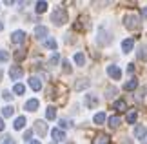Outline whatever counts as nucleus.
Here are the masks:
<instances>
[{
	"mask_svg": "<svg viewBox=\"0 0 147 144\" xmlns=\"http://www.w3.org/2000/svg\"><path fill=\"white\" fill-rule=\"evenodd\" d=\"M123 26L127 27L129 31H136L140 29V26H142V20H140V16L138 15H125L123 16Z\"/></svg>",
	"mask_w": 147,
	"mask_h": 144,
	"instance_id": "f257e3e1",
	"label": "nucleus"
},
{
	"mask_svg": "<svg viewBox=\"0 0 147 144\" xmlns=\"http://www.w3.org/2000/svg\"><path fill=\"white\" fill-rule=\"evenodd\" d=\"M51 20H53L56 26H64L67 22V11L64 8H56L53 11V15H51Z\"/></svg>",
	"mask_w": 147,
	"mask_h": 144,
	"instance_id": "f03ea898",
	"label": "nucleus"
},
{
	"mask_svg": "<svg viewBox=\"0 0 147 144\" xmlns=\"http://www.w3.org/2000/svg\"><path fill=\"white\" fill-rule=\"evenodd\" d=\"M75 27L76 31H86V29H89V18L86 15H82V16H78V20L75 22Z\"/></svg>",
	"mask_w": 147,
	"mask_h": 144,
	"instance_id": "7ed1b4c3",
	"label": "nucleus"
},
{
	"mask_svg": "<svg viewBox=\"0 0 147 144\" xmlns=\"http://www.w3.org/2000/svg\"><path fill=\"white\" fill-rule=\"evenodd\" d=\"M109 42H111L109 33H107L104 27H100V29H98V44L100 46H105V44H109Z\"/></svg>",
	"mask_w": 147,
	"mask_h": 144,
	"instance_id": "20e7f679",
	"label": "nucleus"
},
{
	"mask_svg": "<svg viewBox=\"0 0 147 144\" xmlns=\"http://www.w3.org/2000/svg\"><path fill=\"white\" fill-rule=\"evenodd\" d=\"M22 75H24V70H22L20 66H13L9 70V77H11V80H18V78H22Z\"/></svg>",
	"mask_w": 147,
	"mask_h": 144,
	"instance_id": "39448f33",
	"label": "nucleus"
},
{
	"mask_svg": "<svg viewBox=\"0 0 147 144\" xmlns=\"http://www.w3.org/2000/svg\"><path fill=\"white\" fill-rule=\"evenodd\" d=\"M93 144H111V137L107 133H98L93 139Z\"/></svg>",
	"mask_w": 147,
	"mask_h": 144,
	"instance_id": "423d86ee",
	"label": "nucleus"
},
{
	"mask_svg": "<svg viewBox=\"0 0 147 144\" xmlns=\"http://www.w3.org/2000/svg\"><path fill=\"white\" fill-rule=\"evenodd\" d=\"M86 106L89 108V109H93V108H96L98 106V97L96 95H86Z\"/></svg>",
	"mask_w": 147,
	"mask_h": 144,
	"instance_id": "0eeeda50",
	"label": "nucleus"
},
{
	"mask_svg": "<svg viewBox=\"0 0 147 144\" xmlns=\"http://www.w3.org/2000/svg\"><path fill=\"white\" fill-rule=\"evenodd\" d=\"M35 130H36V133L40 135V137H44V135L47 133V126H46L44 120H36V122H35Z\"/></svg>",
	"mask_w": 147,
	"mask_h": 144,
	"instance_id": "6e6552de",
	"label": "nucleus"
},
{
	"mask_svg": "<svg viewBox=\"0 0 147 144\" xmlns=\"http://www.w3.org/2000/svg\"><path fill=\"white\" fill-rule=\"evenodd\" d=\"M107 73H109V77H113L115 80H118L122 77V71H120L118 66H107Z\"/></svg>",
	"mask_w": 147,
	"mask_h": 144,
	"instance_id": "1a4fd4ad",
	"label": "nucleus"
},
{
	"mask_svg": "<svg viewBox=\"0 0 147 144\" xmlns=\"http://www.w3.org/2000/svg\"><path fill=\"white\" fill-rule=\"evenodd\" d=\"M11 40H13L15 44H22L26 40V33L24 31H15L13 35H11Z\"/></svg>",
	"mask_w": 147,
	"mask_h": 144,
	"instance_id": "9d476101",
	"label": "nucleus"
},
{
	"mask_svg": "<svg viewBox=\"0 0 147 144\" xmlns=\"http://www.w3.org/2000/svg\"><path fill=\"white\" fill-rule=\"evenodd\" d=\"M29 86H31L33 91H40L42 89V82H40V78H38V77H31L29 78Z\"/></svg>",
	"mask_w": 147,
	"mask_h": 144,
	"instance_id": "9b49d317",
	"label": "nucleus"
},
{
	"mask_svg": "<svg viewBox=\"0 0 147 144\" xmlns=\"http://www.w3.org/2000/svg\"><path fill=\"white\" fill-rule=\"evenodd\" d=\"M35 37L40 40V38H44V37H47V27L46 26H36L35 27Z\"/></svg>",
	"mask_w": 147,
	"mask_h": 144,
	"instance_id": "f8f14e48",
	"label": "nucleus"
},
{
	"mask_svg": "<svg viewBox=\"0 0 147 144\" xmlns=\"http://www.w3.org/2000/svg\"><path fill=\"white\" fill-rule=\"evenodd\" d=\"M136 88H138V80L136 78H131V80H127V82L123 84V89L125 91H134Z\"/></svg>",
	"mask_w": 147,
	"mask_h": 144,
	"instance_id": "ddd939ff",
	"label": "nucleus"
},
{
	"mask_svg": "<svg viewBox=\"0 0 147 144\" xmlns=\"http://www.w3.org/2000/svg\"><path fill=\"white\" fill-rule=\"evenodd\" d=\"M51 135H53L55 141H64V139H65V133H64L60 128H55L53 131H51Z\"/></svg>",
	"mask_w": 147,
	"mask_h": 144,
	"instance_id": "4468645a",
	"label": "nucleus"
},
{
	"mask_svg": "<svg viewBox=\"0 0 147 144\" xmlns=\"http://www.w3.org/2000/svg\"><path fill=\"white\" fill-rule=\"evenodd\" d=\"M133 46H134V40H133V38H125V40L122 42V49L125 51V53H129V51L133 49Z\"/></svg>",
	"mask_w": 147,
	"mask_h": 144,
	"instance_id": "2eb2a0df",
	"label": "nucleus"
},
{
	"mask_svg": "<svg viewBox=\"0 0 147 144\" xmlns=\"http://www.w3.org/2000/svg\"><path fill=\"white\" fill-rule=\"evenodd\" d=\"M113 109H116V111H125V109H127V102L125 100H116L115 102V104H113Z\"/></svg>",
	"mask_w": 147,
	"mask_h": 144,
	"instance_id": "dca6fc26",
	"label": "nucleus"
},
{
	"mask_svg": "<svg viewBox=\"0 0 147 144\" xmlns=\"http://www.w3.org/2000/svg\"><path fill=\"white\" fill-rule=\"evenodd\" d=\"M145 135H147V128H145V126H136V128H134V137L144 139Z\"/></svg>",
	"mask_w": 147,
	"mask_h": 144,
	"instance_id": "f3484780",
	"label": "nucleus"
},
{
	"mask_svg": "<svg viewBox=\"0 0 147 144\" xmlns=\"http://www.w3.org/2000/svg\"><path fill=\"white\" fill-rule=\"evenodd\" d=\"M24 108L27 109V111H36V108H38V100H36V99H31V100H27Z\"/></svg>",
	"mask_w": 147,
	"mask_h": 144,
	"instance_id": "a211bd4d",
	"label": "nucleus"
},
{
	"mask_svg": "<svg viewBox=\"0 0 147 144\" xmlns=\"http://www.w3.org/2000/svg\"><path fill=\"white\" fill-rule=\"evenodd\" d=\"M87 86H89V80H87V78H78V82L75 84V89L80 91V89H86Z\"/></svg>",
	"mask_w": 147,
	"mask_h": 144,
	"instance_id": "6ab92c4d",
	"label": "nucleus"
},
{
	"mask_svg": "<svg viewBox=\"0 0 147 144\" xmlns=\"http://www.w3.org/2000/svg\"><path fill=\"white\" fill-rule=\"evenodd\" d=\"M55 117H56V108H55V106H49V108L46 109V119H47V120H53Z\"/></svg>",
	"mask_w": 147,
	"mask_h": 144,
	"instance_id": "aec40b11",
	"label": "nucleus"
},
{
	"mask_svg": "<svg viewBox=\"0 0 147 144\" xmlns=\"http://www.w3.org/2000/svg\"><path fill=\"white\" fill-rule=\"evenodd\" d=\"M24 126H26V117H18V119L15 120L13 128H15L16 131H18V130H22V128H24Z\"/></svg>",
	"mask_w": 147,
	"mask_h": 144,
	"instance_id": "412c9836",
	"label": "nucleus"
},
{
	"mask_svg": "<svg viewBox=\"0 0 147 144\" xmlns=\"http://www.w3.org/2000/svg\"><path fill=\"white\" fill-rule=\"evenodd\" d=\"M109 126L113 130H116L118 126H120V117H118V115H113V117L109 119Z\"/></svg>",
	"mask_w": 147,
	"mask_h": 144,
	"instance_id": "4be33fe9",
	"label": "nucleus"
},
{
	"mask_svg": "<svg viewBox=\"0 0 147 144\" xmlns=\"http://www.w3.org/2000/svg\"><path fill=\"white\" fill-rule=\"evenodd\" d=\"M75 62H76V66L86 64V57H84V53H75Z\"/></svg>",
	"mask_w": 147,
	"mask_h": 144,
	"instance_id": "5701e85b",
	"label": "nucleus"
},
{
	"mask_svg": "<svg viewBox=\"0 0 147 144\" xmlns=\"http://www.w3.org/2000/svg\"><path fill=\"white\" fill-rule=\"evenodd\" d=\"M136 119H138V113L134 111V109L127 113V122H129V124H134V122H136Z\"/></svg>",
	"mask_w": 147,
	"mask_h": 144,
	"instance_id": "b1692460",
	"label": "nucleus"
},
{
	"mask_svg": "<svg viewBox=\"0 0 147 144\" xmlns=\"http://www.w3.org/2000/svg\"><path fill=\"white\" fill-rule=\"evenodd\" d=\"M26 49H18V51H15V60L16 62H20V60H24L26 59Z\"/></svg>",
	"mask_w": 147,
	"mask_h": 144,
	"instance_id": "393cba45",
	"label": "nucleus"
},
{
	"mask_svg": "<svg viewBox=\"0 0 147 144\" xmlns=\"http://www.w3.org/2000/svg\"><path fill=\"white\" fill-rule=\"evenodd\" d=\"M58 60H60V55H58V53H53V57H51L49 62H47V66H49V68H53V66L58 64Z\"/></svg>",
	"mask_w": 147,
	"mask_h": 144,
	"instance_id": "a878e982",
	"label": "nucleus"
},
{
	"mask_svg": "<svg viewBox=\"0 0 147 144\" xmlns=\"http://www.w3.org/2000/svg\"><path fill=\"white\" fill-rule=\"evenodd\" d=\"M93 120H94V124H104V122H105V113H102V111L96 113Z\"/></svg>",
	"mask_w": 147,
	"mask_h": 144,
	"instance_id": "bb28decb",
	"label": "nucleus"
},
{
	"mask_svg": "<svg viewBox=\"0 0 147 144\" xmlns=\"http://www.w3.org/2000/svg\"><path fill=\"white\" fill-rule=\"evenodd\" d=\"M44 46L49 48V49H56V40L55 38H46L44 40Z\"/></svg>",
	"mask_w": 147,
	"mask_h": 144,
	"instance_id": "cd10ccee",
	"label": "nucleus"
},
{
	"mask_svg": "<svg viewBox=\"0 0 147 144\" xmlns=\"http://www.w3.org/2000/svg\"><path fill=\"white\" fill-rule=\"evenodd\" d=\"M36 13H44V11H46L47 9V2H44V0H42V2H36Z\"/></svg>",
	"mask_w": 147,
	"mask_h": 144,
	"instance_id": "c85d7f7f",
	"label": "nucleus"
},
{
	"mask_svg": "<svg viewBox=\"0 0 147 144\" xmlns=\"http://www.w3.org/2000/svg\"><path fill=\"white\" fill-rule=\"evenodd\" d=\"M13 113H15V108H13V106H5V108L2 109V115H4V117H11Z\"/></svg>",
	"mask_w": 147,
	"mask_h": 144,
	"instance_id": "c756f323",
	"label": "nucleus"
},
{
	"mask_svg": "<svg viewBox=\"0 0 147 144\" xmlns=\"http://www.w3.org/2000/svg\"><path fill=\"white\" fill-rule=\"evenodd\" d=\"M138 59L147 60V46H142V48L138 49Z\"/></svg>",
	"mask_w": 147,
	"mask_h": 144,
	"instance_id": "7c9ffc66",
	"label": "nucleus"
},
{
	"mask_svg": "<svg viewBox=\"0 0 147 144\" xmlns=\"http://www.w3.org/2000/svg\"><path fill=\"white\" fill-rule=\"evenodd\" d=\"M13 91L16 95H24V91H26V88H24V84H15V88H13Z\"/></svg>",
	"mask_w": 147,
	"mask_h": 144,
	"instance_id": "2f4dec72",
	"label": "nucleus"
},
{
	"mask_svg": "<svg viewBox=\"0 0 147 144\" xmlns=\"http://www.w3.org/2000/svg\"><path fill=\"white\" fill-rule=\"evenodd\" d=\"M62 70H64V73H71V64H69V60H64V62H62Z\"/></svg>",
	"mask_w": 147,
	"mask_h": 144,
	"instance_id": "473e14b6",
	"label": "nucleus"
},
{
	"mask_svg": "<svg viewBox=\"0 0 147 144\" xmlns=\"http://www.w3.org/2000/svg\"><path fill=\"white\" fill-rule=\"evenodd\" d=\"M62 128H71V122H69L67 119H62V120H60V130H62Z\"/></svg>",
	"mask_w": 147,
	"mask_h": 144,
	"instance_id": "72a5a7b5",
	"label": "nucleus"
},
{
	"mask_svg": "<svg viewBox=\"0 0 147 144\" xmlns=\"http://www.w3.org/2000/svg\"><path fill=\"white\" fill-rule=\"evenodd\" d=\"M7 59H9L7 51H2V49H0V62H5V60H7Z\"/></svg>",
	"mask_w": 147,
	"mask_h": 144,
	"instance_id": "f704fd0d",
	"label": "nucleus"
},
{
	"mask_svg": "<svg viewBox=\"0 0 147 144\" xmlns=\"http://www.w3.org/2000/svg\"><path fill=\"white\" fill-rule=\"evenodd\" d=\"M31 137H33V130H27L26 133H24V141H29Z\"/></svg>",
	"mask_w": 147,
	"mask_h": 144,
	"instance_id": "c9c22d12",
	"label": "nucleus"
},
{
	"mask_svg": "<svg viewBox=\"0 0 147 144\" xmlns=\"http://www.w3.org/2000/svg\"><path fill=\"white\" fill-rule=\"evenodd\" d=\"M2 97H4L5 100H13V95H11L9 91H4V93H2Z\"/></svg>",
	"mask_w": 147,
	"mask_h": 144,
	"instance_id": "e433bc0d",
	"label": "nucleus"
},
{
	"mask_svg": "<svg viewBox=\"0 0 147 144\" xmlns=\"http://www.w3.org/2000/svg\"><path fill=\"white\" fill-rule=\"evenodd\" d=\"M105 93H107V97H113V95H116V89L115 88H107Z\"/></svg>",
	"mask_w": 147,
	"mask_h": 144,
	"instance_id": "4c0bfd02",
	"label": "nucleus"
},
{
	"mask_svg": "<svg viewBox=\"0 0 147 144\" xmlns=\"http://www.w3.org/2000/svg\"><path fill=\"white\" fill-rule=\"evenodd\" d=\"M122 144H133V141L129 139V137H123V141H122Z\"/></svg>",
	"mask_w": 147,
	"mask_h": 144,
	"instance_id": "58836bf2",
	"label": "nucleus"
},
{
	"mask_svg": "<svg viewBox=\"0 0 147 144\" xmlns=\"http://www.w3.org/2000/svg\"><path fill=\"white\" fill-rule=\"evenodd\" d=\"M2 144H15V141H13V139H11V137H7V139H5V141H4Z\"/></svg>",
	"mask_w": 147,
	"mask_h": 144,
	"instance_id": "ea45409f",
	"label": "nucleus"
},
{
	"mask_svg": "<svg viewBox=\"0 0 147 144\" xmlns=\"http://www.w3.org/2000/svg\"><path fill=\"white\" fill-rule=\"evenodd\" d=\"M127 71L133 73V71H134V64H129V66H127Z\"/></svg>",
	"mask_w": 147,
	"mask_h": 144,
	"instance_id": "a19ab883",
	"label": "nucleus"
},
{
	"mask_svg": "<svg viewBox=\"0 0 147 144\" xmlns=\"http://www.w3.org/2000/svg\"><path fill=\"white\" fill-rule=\"evenodd\" d=\"M142 16H144V18H147V8L142 9Z\"/></svg>",
	"mask_w": 147,
	"mask_h": 144,
	"instance_id": "79ce46f5",
	"label": "nucleus"
},
{
	"mask_svg": "<svg viewBox=\"0 0 147 144\" xmlns=\"http://www.w3.org/2000/svg\"><path fill=\"white\" fill-rule=\"evenodd\" d=\"M4 126H5V124H4V120H2V119H0V131H2V130H4Z\"/></svg>",
	"mask_w": 147,
	"mask_h": 144,
	"instance_id": "37998d69",
	"label": "nucleus"
},
{
	"mask_svg": "<svg viewBox=\"0 0 147 144\" xmlns=\"http://www.w3.org/2000/svg\"><path fill=\"white\" fill-rule=\"evenodd\" d=\"M4 29V22H0V31H2Z\"/></svg>",
	"mask_w": 147,
	"mask_h": 144,
	"instance_id": "c03bdc74",
	"label": "nucleus"
},
{
	"mask_svg": "<svg viewBox=\"0 0 147 144\" xmlns=\"http://www.w3.org/2000/svg\"><path fill=\"white\" fill-rule=\"evenodd\" d=\"M31 144H40V142H38V141H33V142H31Z\"/></svg>",
	"mask_w": 147,
	"mask_h": 144,
	"instance_id": "a18cd8bd",
	"label": "nucleus"
},
{
	"mask_svg": "<svg viewBox=\"0 0 147 144\" xmlns=\"http://www.w3.org/2000/svg\"><path fill=\"white\" fill-rule=\"evenodd\" d=\"M142 144H147V141H144V142H142Z\"/></svg>",
	"mask_w": 147,
	"mask_h": 144,
	"instance_id": "49530a36",
	"label": "nucleus"
},
{
	"mask_svg": "<svg viewBox=\"0 0 147 144\" xmlns=\"http://www.w3.org/2000/svg\"><path fill=\"white\" fill-rule=\"evenodd\" d=\"M0 78H2V71H0Z\"/></svg>",
	"mask_w": 147,
	"mask_h": 144,
	"instance_id": "de8ad7c7",
	"label": "nucleus"
},
{
	"mask_svg": "<svg viewBox=\"0 0 147 144\" xmlns=\"http://www.w3.org/2000/svg\"><path fill=\"white\" fill-rule=\"evenodd\" d=\"M51 144H55V142H51Z\"/></svg>",
	"mask_w": 147,
	"mask_h": 144,
	"instance_id": "09e8293b",
	"label": "nucleus"
},
{
	"mask_svg": "<svg viewBox=\"0 0 147 144\" xmlns=\"http://www.w3.org/2000/svg\"><path fill=\"white\" fill-rule=\"evenodd\" d=\"M71 144H73V142H71Z\"/></svg>",
	"mask_w": 147,
	"mask_h": 144,
	"instance_id": "8fccbe9b",
	"label": "nucleus"
}]
</instances>
